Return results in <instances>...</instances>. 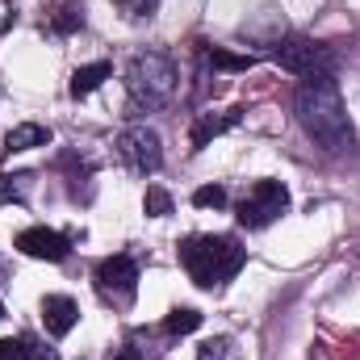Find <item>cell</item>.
Returning <instances> with one entry per match:
<instances>
[{"mask_svg": "<svg viewBox=\"0 0 360 360\" xmlns=\"http://www.w3.org/2000/svg\"><path fill=\"white\" fill-rule=\"evenodd\" d=\"M243 260H248V248H239L235 235H188L180 243V264L188 272V281L201 289L231 281L243 269Z\"/></svg>", "mask_w": 360, "mask_h": 360, "instance_id": "2", "label": "cell"}, {"mask_svg": "<svg viewBox=\"0 0 360 360\" xmlns=\"http://www.w3.org/2000/svg\"><path fill=\"white\" fill-rule=\"evenodd\" d=\"M285 210H289V188H285L281 180H256V184H248V193L239 197L235 218H239V226H248V231H264V226H272Z\"/></svg>", "mask_w": 360, "mask_h": 360, "instance_id": "5", "label": "cell"}, {"mask_svg": "<svg viewBox=\"0 0 360 360\" xmlns=\"http://www.w3.org/2000/svg\"><path fill=\"white\" fill-rule=\"evenodd\" d=\"M201 327V314L193 310V306H176L168 319H164V335H188V331H197Z\"/></svg>", "mask_w": 360, "mask_h": 360, "instance_id": "15", "label": "cell"}, {"mask_svg": "<svg viewBox=\"0 0 360 360\" xmlns=\"http://www.w3.org/2000/svg\"><path fill=\"white\" fill-rule=\"evenodd\" d=\"M76 323H80V306L68 293H46L42 297V327H46V335L63 340Z\"/></svg>", "mask_w": 360, "mask_h": 360, "instance_id": "10", "label": "cell"}, {"mask_svg": "<svg viewBox=\"0 0 360 360\" xmlns=\"http://www.w3.org/2000/svg\"><path fill=\"white\" fill-rule=\"evenodd\" d=\"M197 360H243V348L231 335H214L197 348Z\"/></svg>", "mask_w": 360, "mask_h": 360, "instance_id": "13", "label": "cell"}, {"mask_svg": "<svg viewBox=\"0 0 360 360\" xmlns=\"http://www.w3.org/2000/svg\"><path fill=\"white\" fill-rule=\"evenodd\" d=\"M17 252L30 256V260H51V264H59V260L72 256V243H68V235H59V231H51V226H25V231L17 235Z\"/></svg>", "mask_w": 360, "mask_h": 360, "instance_id": "8", "label": "cell"}, {"mask_svg": "<svg viewBox=\"0 0 360 360\" xmlns=\"http://www.w3.org/2000/svg\"><path fill=\"white\" fill-rule=\"evenodd\" d=\"M143 210H147L151 218H168V214H172V197H168L164 188H155V184H151V188H147V197H143Z\"/></svg>", "mask_w": 360, "mask_h": 360, "instance_id": "19", "label": "cell"}, {"mask_svg": "<svg viewBox=\"0 0 360 360\" xmlns=\"http://www.w3.org/2000/svg\"><path fill=\"white\" fill-rule=\"evenodd\" d=\"M80 25H84V13H80L76 4H63V8L51 17V30H55V34H72V30H80Z\"/></svg>", "mask_w": 360, "mask_h": 360, "instance_id": "17", "label": "cell"}, {"mask_svg": "<svg viewBox=\"0 0 360 360\" xmlns=\"http://www.w3.org/2000/svg\"><path fill=\"white\" fill-rule=\"evenodd\" d=\"M113 360H155V352H151V348H143V344H139V335H134V340H126V344L113 352Z\"/></svg>", "mask_w": 360, "mask_h": 360, "instance_id": "21", "label": "cell"}, {"mask_svg": "<svg viewBox=\"0 0 360 360\" xmlns=\"http://www.w3.org/2000/svg\"><path fill=\"white\" fill-rule=\"evenodd\" d=\"M180 84L176 63L164 51H139L126 63V92H130V109H164L172 101Z\"/></svg>", "mask_w": 360, "mask_h": 360, "instance_id": "3", "label": "cell"}, {"mask_svg": "<svg viewBox=\"0 0 360 360\" xmlns=\"http://www.w3.org/2000/svg\"><path fill=\"white\" fill-rule=\"evenodd\" d=\"M0 360H55V356H51V352L42 356L30 340H13V335H8V340H0Z\"/></svg>", "mask_w": 360, "mask_h": 360, "instance_id": "16", "label": "cell"}, {"mask_svg": "<svg viewBox=\"0 0 360 360\" xmlns=\"http://www.w3.org/2000/svg\"><path fill=\"white\" fill-rule=\"evenodd\" d=\"M117 155L134 176H155L164 168V143L151 126H126L117 134Z\"/></svg>", "mask_w": 360, "mask_h": 360, "instance_id": "6", "label": "cell"}, {"mask_svg": "<svg viewBox=\"0 0 360 360\" xmlns=\"http://www.w3.org/2000/svg\"><path fill=\"white\" fill-rule=\"evenodd\" d=\"M109 76H113V68H109L105 59H96V63H89V68H76V76H72V96H89V92H96Z\"/></svg>", "mask_w": 360, "mask_h": 360, "instance_id": "12", "label": "cell"}, {"mask_svg": "<svg viewBox=\"0 0 360 360\" xmlns=\"http://www.w3.org/2000/svg\"><path fill=\"white\" fill-rule=\"evenodd\" d=\"M205 59H210V68H218V72H248V68L256 63V55H235V51H226V46H210Z\"/></svg>", "mask_w": 360, "mask_h": 360, "instance_id": "14", "label": "cell"}, {"mask_svg": "<svg viewBox=\"0 0 360 360\" xmlns=\"http://www.w3.org/2000/svg\"><path fill=\"white\" fill-rule=\"evenodd\" d=\"M239 117H243V109H222V113L205 109V113H197V117H193V130H188V143H193V151L210 147L218 134H226L231 126H239Z\"/></svg>", "mask_w": 360, "mask_h": 360, "instance_id": "9", "label": "cell"}, {"mask_svg": "<svg viewBox=\"0 0 360 360\" xmlns=\"http://www.w3.org/2000/svg\"><path fill=\"white\" fill-rule=\"evenodd\" d=\"M293 109H297V122L302 130L327 151V155H344L352 151V122H348V109H344V96L335 89L331 76H314V80H302V89L293 96Z\"/></svg>", "mask_w": 360, "mask_h": 360, "instance_id": "1", "label": "cell"}, {"mask_svg": "<svg viewBox=\"0 0 360 360\" xmlns=\"http://www.w3.org/2000/svg\"><path fill=\"white\" fill-rule=\"evenodd\" d=\"M92 276H96L101 297L113 302V306H122V310H126V306L134 302V293H139V264H134L130 256H105Z\"/></svg>", "mask_w": 360, "mask_h": 360, "instance_id": "7", "label": "cell"}, {"mask_svg": "<svg viewBox=\"0 0 360 360\" xmlns=\"http://www.w3.org/2000/svg\"><path fill=\"white\" fill-rule=\"evenodd\" d=\"M13 25V0H0V34Z\"/></svg>", "mask_w": 360, "mask_h": 360, "instance_id": "23", "label": "cell"}, {"mask_svg": "<svg viewBox=\"0 0 360 360\" xmlns=\"http://www.w3.org/2000/svg\"><path fill=\"white\" fill-rule=\"evenodd\" d=\"M0 319H4V302H0Z\"/></svg>", "mask_w": 360, "mask_h": 360, "instance_id": "24", "label": "cell"}, {"mask_svg": "<svg viewBox=\"0 0 360 360\" xmlns=\"http://www.w3.org/2000/svg\"><path fill=\"white\" fill-rule=\"evenodd\" d=\"M51 143V130L38 126V122H21L4 134V155H21V151H34V147H46Z\"/></svg>", "mask_w": 360, "mask_h": 360, "instance_id": "11", "label": "cell"}, {"mask_svg": "<svg viewBox=\"0 0 360 360\" xmlns=\"http://www.w3.org/2000/svg\"><path fill=\"white\" fill-rule=\"evenodd\" d=\"M272 59H276L289 76H297V80L335 76V55H331V46H323V42H314V38H302V34H293V38L276 42Z\"/></svg>", "mask_w": 360, "mask_h": 360, "instance_id": "4", "label": "cell"}, {"mask_svg": "<svg viewBox=\"0 0 360 360\" xmlns=\"http://www.w3.org/2000/svg\"><path fill=\"white\" fill-rule=\"evenodd\" d=\"M117 8H122L130 21H147V17H155L160 0H117Z\"/></svg>", "mask_w": 360, "mask_h": 360, "instance_id": "20", "label": "cell"}, {"mask_svg": "<svg viewBox=\"0 0 360 360\" xmlns=\"http://www.w3.org/2000/svg\"><path fill=\"white\" fill-rule=\"evenodd\" d=\"M193 205H201V210H222V205H226V188H222V184H201V188L193 193Z\"/></svg>", "mask_w": 360, "mask_h": 360, "instance_id": "18", "label": "cell"}, {"mask_svg": "<svg viewBox=\"0 0 360 360\" xmlns=\"http://www.w3.org/2000/svg\"><path fill=\"white\" fill-rule=\"evenodd\" d=\"M25 180L30 176H0V205H4V201H17L21 188H25Z\"/></svg>", "mask_w": 360, "mask_h": 360, "instance_id": "22", "label": "cell"}]
</instances>
